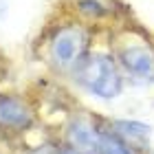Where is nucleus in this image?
Segmentation results:
<instances>
[{
    "instance_id": "f257e3e1",
    "label": "nucleus",
    "mask_w": 154,
    "mask_h": 154,
    "mask_svg": "<svg viewBox=\"0 0 154 154\" xmlns=\"http://www.w3.org/2000/svg\"><path fill=\"white\" fill-rule=\"evenodd\" d=\"M75 79L88 93L101 99H112L121 93V75L115 66V60L106 53H90L84 60H79Z\"/></svg>"
},
{
    "instance_id": "f03ea898",
    "label": "nucleus",
    "mask_w": 154,
    "mask_h": 154,
    "mask_svg": "<svg viewBox=\"0 0 154 154\" xmlns=\"http://www.w3.org/2000/svg\"><path fill=\"white\" fill-rule=\"evenodd\" d=\"M84 31L77 26H66V29L57 31V35L51 42V60L55 66L68 68L71 64L79 62L82 48H84Z\"/></svg>"
},
{
    "instance_id": "7ed1b4c3",
    "label": "nucleus",
    "mask_w": 154,
    "mask_h": 154,
    "mask_svg": "<svg viewBox=\"0 0 154 154\" xmlns=\"http://www.w3.org/2000/svg\"><path fill=\"white\" fill-rule=\"evenodd\" d=\"M119 60L130 75L141 77V79H154V51H150V48L145 46L123 48Z\"/></svg>"
},
{
    "instance_id": "20e7f679",
    "label": "nucleus",
    "mask_w": 154,
    "mask_h": 154,
    "mask_svg": "<svg viewBox=\"0 0 154 154\" xmlns=\"http://www.w3.org/2000/svg\"><path fill=\"white\" fill-rule=\"evenodd\" d=\"M31 119L33 115L22 99H16L9 95L0 97V123L11 125V128H24L31 123Z\"/></svg>"
},
{
    "instance_id": "39448f33",
    "label": "nucleus",
    "mask_w": 154,
    "mask_h": 154,
    "mask_svg": "<svg viewBox=\"0 0 154 154\" xmlns=\"http://www.w3.org/2000/svg\"><path fill=\"white\" fill-rule=\"evenodd\" d=\"M68 143H71L73 150L95 154L97 143H99V130H95L86 121H73L71 128H68Z\"/></svg>"
},
{
    "instance_id": "423d86ee",
    "label": "nucleus",
    "mask_w": 154,
    "mask_h": 154,
    "mask_svg": "<svg viewBox=\"0 0 154 154\" xmlns=\"http://www.w3.org/2000/svg\"><path fill=\"white\" fill-rule=\"evenodd\" d=\"M115 128L119 134L130 137V139H148L152 132V125L141 121H115Z\"/></svg>"
},
{
    "instance_id": "0eeeda50",
    "label": "nucleus",
    "mask_w": 154,
    "mask_h": 154,
    "mask_svg": "<svg viewBox=\"0 0 154 154\" xmlns=\"http://www.w3.org/2000/svg\"><path fill=\"white\" fill-rule=\"evenodd\" d=\"M97 154H130V150L125 148V143H121V141L117 139V134H110V132H99Z\"/></svg>"
},
{
    "instance_id": "6e6552de",
    "label": "nucleus",
    "mask_w": 154,
    "mask_h": 154,
    "mask_svg": "<svg viewBox=\"0 0 154 154\" xmlns=\"http://www.w3.org/2000/svg\"><path fill=\"white\" fill-rule=\"evenodd\" d=\"M79 11L86 13V16H103V7L97 2V0H79Z\"/></svg>"
},
{
    "instance_id": "1a4fd4ad",
    "label": "nucleus",
    "mask_w": 154,
    "mask_h": 154,
    "mask_svg": "<svg viewBox=\"0 0 154 154\" xmlns=\"http://www.w3.org/2000/svg\"><path fill=\"white\" fill-rule=\"evenodd\" d=\"M57 154H86V152H79V150H73V148H66V150H62Z\"/></svg>"
}]
</instances>
